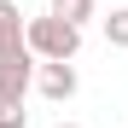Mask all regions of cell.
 Returning a JSON list of instances; mask_svg holds the SVG:
<instances>
[{
    "label": "cell",
    "mask_w": 128,
    "mask_h": 128,
    "mask_svg": "<svg viewBox=\"0 0 128 128\" xmlns=\"http://www.w3.org/2000/svg\"><path fill=\"white\" fill-rule=\"evenodd\" d=\"M29 52L41 64H70L82 52V24H70V18H58V12L29 18Z\"/></svg>",
    "instance_id": "1"
},
{
    "label": "cell",
    "mask_w": 128,
    "mask_h": 128,
    "mask_svg": "<svg viewBox=\"0 0 128 128\" xmlns=\"http://www.w3.org/2000/svg\"><path fill=\"white\" fill-rule=\"evenodd\" d=\"M41 76V58L35 52H18V58H0V105H24L29 88Z\"/></svg>",
    "instance_id": "2"
},
{
    "label": "cell",
    "mask_w": 128,
    "mask_h": 128,
    "mask_svg": "<svg viewBox=\"0 0 128 128\" xmlns=\"http://www.w3.org/2000/svg\"><path fill=\"white\" fill-rule=\"evenodd\" d=\"M29 52V18L18 12V0H0V58Z\"/></svg>",
    "instance_id": "3"
},
{
    "label": "cell",
    "mask_w": 128,
    "mask_h": 128,
    "mask_svg": "<svg viewBox=\"0 0 128 128\" xmlns=\"http://www.w3.org/2000/svg\"><path fill=\"white\" fill-rule=\"evenodd\" d=\"M35 88H41V99H52V105H64V99H76V88H82V76H76V64H41Z\"/></svg>",
    "instance_id": "4"
},
{
    "label": "cell",
    "mask_w": 128,
    "mask_h": 128,
    "mask_svg": "<svg viewBox=\"0 0 128 128\" xmlns=\"http://www.w3.org/2000/svg\"><path fill=\"white\" fill-rule=\"evenodd\" d=\"M105 41H111V47H128V6H116L105 18Z\"/></svg>",
    "instance_id": "5"
},
{
    "label": "cell",
    "mask_w": 128,
    "mask_h": 128,
    "mask_svg": "<svg viewBox=\"0 0 128 128\" xmlns=\"http://www.w3.org/2000/svg\"><path fill=\"white\" fill-rule=\"evenodd\" d=\"M58 18H70V24H88V18H93V0H64V6H58Z\"/></svg>",
    "instance_id": "6"
},
{
    "label": "cell",
    "mask_w": 128,
    "mask_h": 128,
    "mask_svg": "<svg viewBox=\"0 0 128 128\" xmlns=\"http://www.w3.org/2000/svg\"><path fill=\"white\" fill-rule=\"evenodd\" d=\"M24 122H29L24 105H0V128H24Z\"/></svg>",
    "instance_id": "7"
},
{
    "label": "cell",
    "mask_w": 128,
    "mask_h": 128,
    "mask_svg": "<svg viewBox=\"0 0 128 128\" xmlns=\"http://www.w3.org/2000/svg\"><path fill=\"white\" fill-rule=\"evenodd\" d=\"M58 128H82V122H58Z\"/></svg>",
    "instance_id": "8"
},
{
    "label": "cell",
    "mask_w": 128,
    "mask_h": 128,
    "mask_svg": "<svg viewBox=\"0 0 128 128\" xmlns=\"http://www.w3.org/2000/svg\"><path fill=\"white\" fill-rule=\"evenodd\" d=\"M58 6H64V0H52V12H58Z\"/></svg>",
    "instance_id": "9"
}]
</instances>
